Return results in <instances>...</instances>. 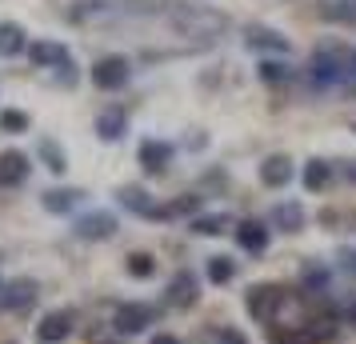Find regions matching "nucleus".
<instances>
[{"instance_id":"7","label":"nucleus","mask_w":356,"mask_h":344,"mask_svg":"<svg viewBox=\"0 0 356 344\" xmlns=\"http://www.w3.org/2000/svg\"><path fill=\"white\" fill-rule=\"evenodd\" d=\"M244 44L257 52H276V56H289V36H280L268 24H248L244 28Z\"/></svg>"},{"instance_id":"31","label":"nucleus","mask_w":356,"mask_h":344,"mask_svg":"<svg viewBox=\"0 0 356 344\" xmlns=\"http://www.w3.org/2000/svg\"><path fill=\"white\" fill-rule=\"evenodd\" d=\"M344 84H348V88H356V49L348 52V65H344Z\"/></svg>"},{"instance_id":"30","label":"nucleus","mask_w":356,"mask_h":344,"mask_svg":"<svg viewBox=\"0 0 356 344\" xmlns=\"http://www.w3.org/2000/svg\"><path fill=\"white\" fill-rule=\"evenodd\" d=\"M305 284H316V288H324V284H328V272L308 264V268H305Z\"/></svg>"},{"instance_id":"18","label":"nucleus","mask_w":356,"mask_h":344,"mask_svg":"<svg viewBox=\"0 0 356 344\" xmlns=\"http://www.w3.org/2000/svg\"><path fill=\"white\" fill-rule=\"evenodd\" d=\"M29 49V36L17 20H0V56H20Z\"/></svg>"},{"instance_id":"21","label":"nucleus","mask_w":356,"mask_h":344,"mask_svg":"<svg viewBox=\"0 0 356 344\" xmlns=\"http://www.w3.org/2000/svg\"><path fill=\"white\" fill-rule=\"evenodd\" d=\"M321 17L332 20V24H348V28H356V0H324Z\"/></svg>"},{"instance_id":"17","label":"nucleus","mask_w":356,"mask_h":344,"mask_svg":"<svg viewBox=\"0 0 356 344\" xmlns=\"http://www.w3.org/2000/svg\"><path fill=\"white\" fill-rule=\"evenodd\" d=\"M124 132H129V116L120 113V108H104V113L97 116V136L100 140L113 145V140H120Z\"/></svg>"},{"instance_id":"24","label":"nucleus","mask_w":356,"mask_h":344,"mask_svg":"<svg viewBox=\"0 0 356 344\" xmlns=\"http://www.w3.org/2000/svg\"><path fill=\"white\" fill-rule=\"evenodd\" d=\"M292 76H296V68L289 65V60H260V81H268V84H289Z\"/></svg>"},{"instance_id":"5","label":"nucleus","mask_w":356,"mask_h":344,"mask_svg":"<svg viewBox=\"0 0 356 344\" xmlns=\"http://www.w3.org/2000/svg\"><path fill=\"white\" fill-rule=\"evenodd\" d=\"M156 320V309L152 304H120L116 309V316H113V325H116V332H124V336H136V332H145L148 325Z\"/></svg>"},{"instance_id":"3","label":"nucleus","mask_w":356,"mask_h":344,"mask_svg":"<svg viewBox=\"0 0 356 344\" xmlns=\"http://www.w3.org/2000/svg\"><path fill=\"white\" fill-rule=\"evenodd\" d=\"M344 65H348V52H340V49L312 52V60H308V81H312V88H328V84L344 81Z\"/></svg>"},{"instance_id":"22","label":"nucleus","mask_w":356,"mask_h":344,"mask_svg":"<svg viewBox=\"0 0 356 344\" xmlns=\"http://www.w3.org/2000/svg\"><path fill=\"white\" fill-rule=\"evenodd\" d=\"M228 224H232V216H228V213H209V216H193V224H188V229H193L196 236H220Z\"/></svg>"},{"instance_id":"6","label":"nucleus","mask_w":356,"mask_h":344,"mask_svg":"<svg viewBox=\"0 0 356 344\" xmlns=\"http://www.w3.org/2000/svg\"><path fill=\"white\" fill-rule=\"evenodd\" d=\"M72 325H76V316H72L68 309H56V312H49V316L36 325V341L40 344H60V341L72 336Z\"/></svg>"},{"instance_id":"27","label":"nucleus","mask_w":356,"mask_h":344,"mask_svg":"<svg viewBox=\"0 0 356 344\" xmlns=\"http://www.w3.org/2000/svg\"><path fill=\"white\" fill-rule=\"evenodd\" d=\"M232 277H236V264L228 261V256H212L209 261V280L212 284H228Z\"/></svg>"},{"instance_id":"1","label":"nucleus","mask_w":356,"mask_h":344,"mask_svg":"<svg viewBox=\"0 0 356 344\" xmlns=\"http://www.w3.org/2000/svg\"><path fill=\"white\" fill-rule=\"evenodd\" d=\"M168 20H172V28H177L180 36H220L225 24H228L220 13L200 8L193 0H172V4H168Z\"/></svg>"},{"instance_id":"32","label":"nucleus","mask_w":356,"mask_h":344,"mask_svg":"<svg viewBox=\"0 0 356 344\" xmlns=\"http://www.w3.org/2000/svg\"><path fill=\"white\" fill-rule=\"evenodd\" d=\"M220 341H225V344H244V336H241V332H232V328H225V332H220Z\"/></svg>"},{"instance_id":"23","label":"nucleus","mask_w":356,"mask_h":344,"mask_svg":"<svg viewBox=\"0 0 356 344\" xmlns=\"http://www.w3.org/2000/svg\"><path fill=\"white\" fill-rule=\"evenodd\" d=\"M328 181H332V164L328 161H308V168H305V188L308 193L328 188Z\"/></svg>"},{"instance_id":"9","label":"nucleus","mask_w":356,"mask_h":344,"mask_svg":"<svg viewBox=\"0 0 356 344\" xmlns=\"http://www.w3.org/2000/svg\"><path fill=\"white\" fill-rule=\"evenodd\" d=\"M29 156L17 152V148H8V152H0V188H20V184L29 181Z\"/></svg>"},{"instance_id":"20","label":"nucleus","mask_w":356,"mask_h":344,"mask_svg":"<svg viewBox=\"0 0 356 344\" xmlns=\"http://www.w3.org/2000/svg\"><path fill=\"white\" fill-rule=\"evenodd\" d=\"M273 224L284 232H300L305 229V208L296 204V200H284V204H276L273 208Z\"/></svg>"},{"instance_id":"25","label":"nucleus","mask_w":356,"mask_h":344,"mask_svg":"<svg viewBox=\"0 0 356 344\" xmlns=\"http://www.w3.org/2000/svg\"><path fill=\"white\" fill-rule=\"evenodd\" d=\"M40 161H44V168H49V172H65V168H68L65 148L56 145V140H40Z\"/></svg>"},{"instance_id":"2","label":"nucleus","mask_w":356,"mask_h":344,"mask_svg":"<svg viewBox=\"0 0 356 344\" xmlns=\"http://www.w3.org/2000/svg\"><path fill=\"white\" fill-rule=\"evenodd\" d=\"M284 304H289V293H284L280 284H252V288H248V296H244V309H248V316H252V320H260V325H273Z\"/></svg>"},{"instance_id":"35","label":"nucleus","mask_w":356,"mask_h":344,"mask_svg":"<svg viewBox=\"0 0 356 344\" xmlns=\"http://www.w3.org/2000/svg\"><path fill=\"white\" fill-rule=\"evenodd\" d=\"M344 172H348V177L356 181V161H348V168H344Z\"/></svg>"},{"instance_id":"15","label":"nucleus","mask_w":356,"mask_h":344,"mask_svg":"<svg viewBox=\"0 0 356 344\" xmlns=\"http://www.w3.org/2000/svg\"><path fill=\"white\" fill-rule=\"evenodd\" d=\"M196 300H200V284H196L193 272H177L172 284H168V304H177V309H193Z\"/></svg>"},{"instance_id":"12","label":"nucleus","mask_w":356,"mask_h":344,"mask_svg":"<svg viewBox=\"0 0 356 344\" xmlns=\"http://www.w3.org/2000/svg\"><path fill=\"white\" fill-rule=\"evenodd\" d=\"M29 60H33L36 68H60V65H68L72 56H68V49L60 40H33V44H29Z\"/></svg>"},{"instance_id":"8","label":"nucleus","mask_w":356,"mask_h":344,"mask_svg":"<svg viewBox=\"0 0 356 344\" xmlns=\"http://www.w3.org/2000/svg\"><path fill=\"white\" fill-rule=\"evenodd\" d=\"M116 200H120L129 213H136V216H148V220H164V208H156V200L148 197L140 184H124V188L116 193Z\"/></svg>"},{"instance_id":"36","label":"nucleus","mask_w":356,"mask_h":344,"mask_svg":"<svg viewBox=\"0 0 356 344\" xmlns=\"http://www.w3.org/2000/svg\"><path fill=\"white\" fill-rule=\"evenodd\" d=\"M348 272H353V277H356V252H353V256H348Z\"/></svg>"},{"instance_id":"13","label":"nucleus","mask_w":356,"mask_h":344,"mask_svg":"<svg viewBox=\"0 0 356 344\" xmlns=\"http://www.w3.org/2000/svg\"><path fill=\"white\" fill-rule=\"evenodd\" d=\"M289 181H292V161L289 156H284V152L264 156V164H260V184H264V188H284Z\"/></svg>"},{"instance_id":"29","label":"nucleus","mask_w":356,"mask_h":344,"mask_svg":"<svg viewBox=\"0 0 356 344\" xmlns=\"http://www.w3.org/2000/svg\"><path fill=\"white\" fill-rule=\"evenodd\" d=\"M200 208V197H180V200H172L168 208H164V220H172V216H188V213H196Z\"/></svg>"},{"instance_id":"10","label":"nucleus","mask_w":356,"mask_h":344,"mask_svg":"<svg viewBox=\"0 0 356 344\" xmlns=\"http://www.w3.org/2000/svg\"><path fill=\"white\" fill-rule=\"evenodd\" d=\"M72 229H76L81 240H108L116 232V216L113 213H84Z\"/></svg>"},{"instance_id":"14","label":"nucleus","mask_w":356,"mask_h":344,"mask_svg":"<svg viewBox=\"0 0 356 344\" xmlns=\"http://www.w3.org/2000/svg\"><path fill=\"white\" fill-rule=\"evenodd\" d=\"M33 300H36L33 280H13V284H4V293H0V309L24 312V309H33Z\"/></svg>"},{"instance_id":"37","label":"nucleus","mask_w":356,"mask_h":344,"mask_svg":"<svg viewBox=\"0 0 356 344\" xmlns=\"http://www.w3.org/2000/svg\"><path fill=\"white\" fill-rule=\"evenodd\" d=\"M353 132H356V124H353Z\"/></svg>"},{"instance_id":"33","label":"nucleus","mask_w":356,"mask_h":344,"mask_svg":"<svg viewBox=\"0 0 356 344\" xmlns=\"http://www.w3.org/2000/svg\"><path fill=\"white\" fill-rule=\"evenodd\" d=\"M152 344H180V341H177V336H156Z\"/></svg>"},{"instance_id":"34","label":"nucleus","mask_w":356,"mask_h":344,"mask_svg":"<svg viewBox=\"0 0 356 344\" xmlns=\"http://www.w3.org/2000/svg\"><path fill=\"white\" fill-rule=\"evenodd\" d=\"M348 325H356V300L348 304Z\"/></svg>"},{"instance_id":"28","label":"nucleus","mask_w":356,"mask_h":344,"mask_svg":"<svg viewBox=\"0 0 356 344\" xmlns=\"http://www.w3.org/2000/svg\"><path fill=\"white\" fill-rule=\"evenodd\" d=\"M0 132H29V113H17V108H0Z\"/></svg>"},{"instance_id":"26","label":"nucleus","mask_w":356,"mask_h":344,"mask_svg":"<svg viewBox=\"0 0 356 344\" xmlns=\"http://www.w3.org/2000/svg\"><path fill=\"white\" fill-rule=\"evenodd\" d=\"M124 268H129V277L148 280V277H156V256H148V252H132L129 261H124Z\"/></svg>"},{"instance_id":"16","label":"nucleus","mask_w":356,"mask_h":344,"mask_svg":"<svg viewBox=\"0 0 356 344\" xmlns=\"http://www.w3.org/2000/svg\"><path fill=\"white\" fill-rule=\"evenodd\" d=\"M236 245L244 252H264L268 248V229L260 224V220H241L236 224Z\"/></svg>"},{"instance_id":"4","label":"nucleus","mask_w":356,"mask_h":344,"mask_svg":"<svg viewBox=\"0 0 356 344\" xmlns=\"http://www.w3.org/2000/svg\"><path fill=\"white\" fill-rule=\"evenodd\" d=\"M132 76V65H129V56H100L97 65H92V84L97 88H104V92H116V88H124Z\"/></svg>"},{"instance_id":"19","label":"nucleus","mask_w":356,"mask_h":344,"mask_svg":"<svg viewBox=\"0 0 356 344\" xmlns=\"http://www.w3.org/2000/svg\"><path fill=\"white\" fill-rule=\"evenodd\" d=\"M81 188H49L44 197H40V204L49 208V213H72L76 204H81Z\"/></svg>"},{"instance_id":"11","label":"nucleus","mask_w":356,"mask_h":344,"mask_svg":"<svg viewBox=\"0 0 356 344\" xmlns=\"http://www.w3.org/2000/svg\"><path fill=\"white\" fill-rule=\"evenodd\" d=\"M136 156H140V168H145L148 177H161L164 168L172 164V145L168 140H145Z\"/></svg>"}]
</instances>
